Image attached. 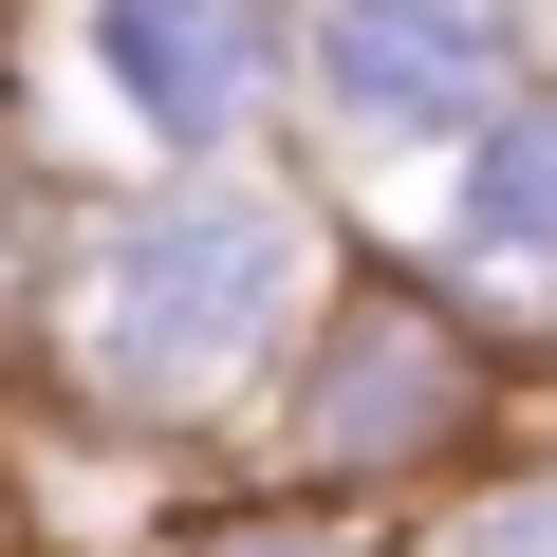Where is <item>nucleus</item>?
Returning a JSON list of instances; mask_svg holds the SVG:
<instances>
[{"label":"nucleus","instance_id":"obj_8","mask_svg":"<svg viewBox=\"0 0 557 557\" xmlns=\"http://www.w3.org/2000/svg\"><path fill=\"white\" fill-rule=\"evenodd\" d=\"M539 57H557V0H539Z\"/></svg>","mask_w":557,"mask_h":557},{"label":"nucleus","instance_id":"obj_1","mask_svg":"<svg viewBox=\"0 0 557 557\" xmlns=\"http://www.w3.org/2000/svg\"><path fill=\"white\" fill-rule=\"evenodd\" d=\"M354 223L298 168H186V186H94L57 205L38 260V409H94L131 446H205L242 391L298 372Z\"/></svg>","mask_w":557,"mask_h":557},{"label":"nucleus","instance_id":"obj_7","mask_svg":"<svg viewBox=\"0 0 557 557\" xmlns=\"http://www.w3.org/2000/svg\"><path fill=\"white\" fill-rule=\"evenodd\" d=\"M446 557H557V465H520V483H483V502L446 520Z\"/></svg>","mask_w":557,"mask_h":557},{"label":"nucleus","instance_id":"obj_6","mask_svg":"<svg viewBox=\"0 0 557 557\" xmlns=\"http://www.w3.org/2000/svg\"><path fill=\"white\" fill-rule=\"evenodd\" d=\"M168 557H354V520L335 502H298V483H278V502H205Z\"/></svg>","mask_w":557,"mask_h":557},{"label":"nucleus","instance_id":"obj_4","mask_svg":"<svg viewBox=\"0 0 557 557\" xmlns=\"http://www.w3.org/2000/svg\"><path fill=\"white\" fill-rule=\"evenodd\" d=\"M539 0H317L298 20V131L354 168H465L520 94H539Z\"/></svg>","mask_w":557,"mask_h":557},{"label":"nucleus","instance_id":"obj_5","mask_svg":"<svg viewBox=\"0 0 557 557\" xmlns=\"http://www.w3.org/2000/svg\"><path fill=\"white\" fill-rule=\"evenodd\" d=\"M428 260L465 278L483 317H557V75L428 186Z\"/></svg>","mask_w":557,"mask_h":557},{"label":"nucleus","instance_id":"obj_2","mask_svg":"<svg viewBox=\"0 0 557 557\" xmlns=\"http://www.w3.org/2000/svg\"><path fill=\"white\" fill-rule=\"evenodd\" d=\"M483 428H502V317L465 298L446 260H409V242L354 223L298 372H278V483H298V502H372V483L465 465Z\"/></svg>","mask_w":557,"mask_h":557},{"label":"nucleus","instance_id":"obj_3","mask_svg":"<svg viewBox=\"0 0 557 557\" xmlns=\"http://www.w3.org/2000/svg\"><path fill=\"white\" fill-rule=\"evenodd\" d=\"M298 20L317 0H75L57 75L131 186H186V168H260V131L298 112Z\"/></svg>","mask_w":557,"mask_h":557}]
</instances>
